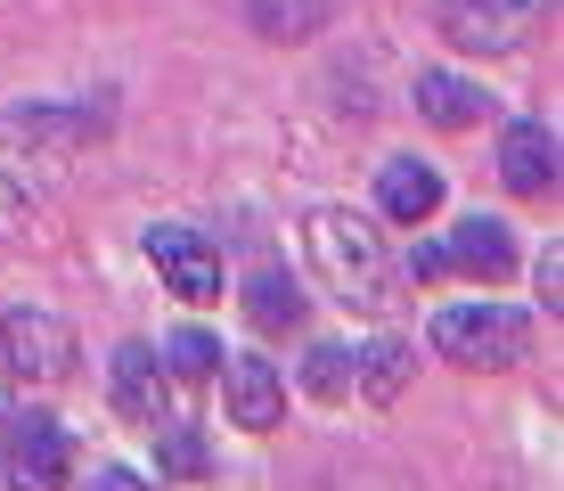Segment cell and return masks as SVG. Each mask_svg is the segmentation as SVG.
<instances>
[{"instance_id": "cell-1", "label": "cell", "mask_w": 564, "mask_h": 491, "mask_svg": "<svg viewBox=\"0 0 564 491\" xmlns=\"http://www.w3.org/2000/svg\"><path fill=\"white\" fill-rule=\"evenodd\" d=\"M99 140L90 107H0V238H25Z\"/></svg>"}, {"instance_id": "cell-2", "label": "cell", "mask_w": 564, "mask_h": 491, "mask_svg": "<svg viewBox=\"0 0 564 491\" xmlns=\"http://www.w3.org/2000/svg\"><path fill=\"white\" fill-rule=\"evenodd\" d=\"M303 246H311V270L336 287V303L393 311V263H384V238L360 222L352 205H319L303 222Z\"/></svg>"}, {"instance_id": "cell-3", "label": "cell", "mask_w": 564, "mask_h": 491, "mask_svg": "<svg viewBox=\"0 0 564 491\" xmlns=\"http://www.w3.org/2000/svg\"><path fill=\"white\" fill-rule=\"evenodd\" d=\"M434 352L458 369H516L532 352V320L508 303H451L434 311Z\"/></svg>"}, {"instance_id": "cell-4", "label": "cell", "mask_w": 564, "mask_h": 491, "mask_svg": "<svg viewBox=\"0 0 564 491\" xmlns=\"http://www.w3.org/2000/svg\"><path fill=\"white\" fill-rule=\"evenodd\" d=\"M74 328L57 320L42 303H17L9 320H0V369H9L17 385H66L74 377Z\"/></svg>"}, {"instance_id": "cell-5", "label": "cell", "mask_w": 564, "mask_h": 491, "mask_svg": "<svg viewBox=\"0 0 564 491\" xmlns=\"http://www.w3.org/2000/svg\"><path fill=\"white\" fill-rule=\"evenodd\" d=\"M148 263H155V279L181 295V303H221V254H213L197 230L155 222L148 230Z\"/></svg>"}, {"instance_id": "cell-6", "label": "cell", "mask_w": 564, "mask_h": 491, "mask_svg": "<svg viewBox=\"0 0 564 491\" xmlns=\"http://www.w3.org/2000/svg\"><path fill=\"white\" fill-rule=\"evenodd\" d=\"M221 393H229V418H238L246 435H270V426L286 418V377L262 352H221Z\"/></svg>"}, {"instance_id": "cell-7", "label": "cell", "mask_w": 564, "mask_h": 491, "mask_svg": "<svg viewBox=\"0 0 564 491\" xmlns=\"http://www.w3.org/2000/svg\"><path fill=\"white\" fill-rule=\"evenodd\" d=\"M9 483L17 491H66L74 483V435L57 418H17V435H9Z\"/></svg>"}, {"instance_id": "cell-8", "label": "cell", "mask_w": 564, "mask_h": 491, "mask_svg": "<svg viewBox=\"0 0 564 491\" xmlns=\"http://www.w3.org/2000/svg\"><path fill=\"white\" fill-rule=\"evenodd\" d=\"M107 369H115V402H123L140 426H164V418H172V369L155 361L148 344H123Z\"/></svg>"}, {"instance_id": "cell-9", "label": "cell", "mask_w": 564, "mask_h": 491, "mask_svg": "<svg viewBox=\"0 0 564 491\" xmlns=\"http://www.w3.org/2000/svg\"><path fill=\"white\" fill-rule=\"evenodd\" d=\"M499 181L516 196H556V131L549 124H508V140H499Z\"/></svg>"}, {"instance_id": "cell-10", "label": "cell", "mask_w": 564, "mask_h": 491, "mask_svg": "<svg viewBox=\"0 0 564 491\" xmlns=\"http://www.w3.org/2000/svg\"><path fill=\"white\" fill-rule=\"evenodd\" d=\"M523 25H532V17L508 9V0H451V9H442V33H451L458 50H491V57L516 50Z\"/></svg>"}, {"instance_id": "cell-11", "label": "cell", "mask_w": 564, "mask_h": 491, "mask_svg": "<svg viewBox=\"0 0 564 491\" xmlns=\"http://www.w3.org/2000/svg\"><path fill=\"white\" fill-rule=\"evenodd\" d=\"M442 254H451L458 270H475V279H508L516 270V238H508V222H491V213H466Z\"/></svg>"}, {"instance_id": "cell-12", "label": "cell", "mask_w": 564, "mask_h": 491, "mask_svg": "<svg viewBox=\"0 0 564 491\" xmlns=\"http://www.w3.org/2000/svg\"><path fill=\"white\" fill-rule=\"evenodd\" d=\"M377 205L393 213V222H425V213H442V172L417 164V156H393V164L377 172Z\"/></svg>"}, {"instance_id": "cell-13", "label": "cell", "mask_w": 564, "mask_h": 491, "mask_svg": "<svg viewBox=\"0 0 564 491\" xmlns=\"http://www.w3.org/2000/svg\"><path fill=\"white\" fill-rule=\"evenodd\" d=\"M482 107H491V98L466 83V74H442V66H425V74H417V115H425V124L466 131V124H482Z\"/></svg>"}, {"instance_id": "cell-14", "label": "cell", "mask_w": 564, "mask_h": 491, "mask_svg": "<svg viewBox=\"0 0 564 491\" xmlns=\"http://www.w3.org/2000/svg\"><path fill=\"white\" fill-rule=\"evenodd\" d=\"M410 361H417V352L401 344V337H377V344H368L360 361H352V385L368 393V402H393V393L410 385Z\"/></svg>"}, {"instance_id": "cell-15", "label": "cell", "mask_w": 564, "mask_h": 491, "mask_svg": "<svg viewBox=\"0 0 564 491\" xmlns=\"http://www.w3.org/2000/svg\"><path fill=\"white\" fill-rule=\"evenodd\" d=\"M246 311H254L262 328H295V320H303V295H295V279H286V270H254Z\"/></svg>"}, {"instance_id": "cell-16", "label": "cell", "mask_w": 564, "mask_h": 491, "mask_svg": "<svg viewBox=\"0 0 564 491\" xmlns=\"http://www.w3.org/2000/svg\"><path fill=\"white\" fill-rule=\"evenodd\" d=\"M254 17L279 42H303V33H319L327 17H336V0H254Z\"/></svg>"}, {"instance_id": "cell-17", "label": "cell", "mask_w": 564, "mask_h": 491, "mask_svg": "<svg viewBox=\"0 0 564 491\" xmlns=\"http://www.w3.org/2000/svg\"><path fill=\"white\" fill-rule=\"evenodd\" d=\"M148 435H155V459H164L172 476H205V435H197V426L164 418V426H148Z\"/></svg>"}, {"instance_id": "cell-18", "label": "cell", "mask_w": 564, "mask_h": 491, "mask_svg": "<svg viewBox=\"0 0 564 491\" xmlns=\"http://www.w3.org/2000/svg\"><path fill=\"white\" fill-rule=\"evenodd\" d=\"M303 385L319 393V402H344V393H352V352H344V344H311Z\"/></svg>"}, {"instance_id": "cell-19", "label": "cell", "mask_w": 564, "mask_h": 491, "mask_svg": "<svg viewBox=\"0 0 564 491\" xmlns=\"http://www.w3.org/2000/svg\"><path fill=\"white\" fill-rule=\"evenodd\" d=\"M164 361H172V377H213V369H221V344H213L205 328H181V337H164Z\"/></svg>"}, {"instance_id": "cell-20", "label": "cell", "mask_w": 564, "mask_h": 491, "mask_svg": "<svg viewBox=\"0 0 564 491\" xmlns=\"http://www.w3.org/2000/svg\"><path fill=\"white\" fill-rule=\"evenodd\" d=\"M556 287H564V254L549 246V254H540V295H549V311H564V295H556Z\"/></svg>"}, {"instance_id": "cell-21", "label": "cell", "mask_w": 564, "mask_h": 491, "mask_svg": "<svg viewBox=\"0 0 564 491\" xmlns=\"http://www.w3.org/2000/svg\"><path fill=\"white\" fill-rule=\"evenodd\" d=\"M442 270H451V254H442V246H417L410 254V279H442Z\"/></svg>"}, {"instance_id": "cell-22", "label": "cell", "mask_w": 564, "mask_h": 491, "mask_svg": "<svg viewBox=\"0 0 564 491\" xmlns=\"http://www.w3.org/2000/svg\"><path fill=\"white\" fill-rule=\"evenodd\" d=\"M90 491H148V483L131 476V467H99V476H90Z\"/></svg>"}, {"instance_id": "cell-23", "label": "cell", "mask_w": 564, "mask_h": 491, "mask_svg": "<svg viewBox=\"0 0 564 491\" xmlns=\"http://www.w3.org/2000/svg\"><path fill=\"white\" fill-rule=\"evenodd\" d=\"M0 418H9V369H0Z\"/></svg>"}]
</instances>
